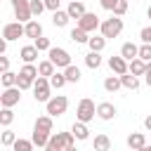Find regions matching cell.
<instances>
[{
  "label": "cell",
  "mask_w": 151,
  "mask_h": 151,
  "mask_svg": "<svg viewBox=\"0 0 151 151\" xmlns=\"http://www.w3.org/2000/svg\"><path fill=\"white\" fill-rule=\"evenodd\" d=\"M120 31H123V19L116 17V14H111V19H104L101 26H99V33H101L106 40H109V38H118Z\"/></svg>",
  "instance_id": "cell-1"
},
{
  "label": "cell",
  "mask_w": 151,
  "mask_h": 151,
  "mask_svg": "<svg viewBox=\"0 0 151 151\" xmlns=\"http://www.w3.org/2000/svg\"><path fill=\"white\" fill-rule=\"evenodd\" d=\"M50 90H52V85H50V78H45V76H38L35 78V83H33V99L35 101H50L52 99V94H50Z\"/></svg>",
  "instance_id": "cell-2"
},
{
  "label": "cell",
  "mask_w": 151,
  "mask_h": 151,
  "mask_svg": "<svg viewBox=\"0 0 151 151\" xmlns=\"http://www.w3.org/2000/svg\"><path fill=\"white\" fill-rule=\"evenodd\" d=\"M97 116V106L92 99H80L78 101V109H76V120H83V123H90L92 118Z\"/></svg>",
  "instance_id": "cell-3"
},
{
  "label": "cell",
  "mask_w": 151,
  "mask_h": 151,
  "mask_svg": "<svg viewBox=\"0 0 151 151\" xmlns=\"http://www.w3.org/2000/svg\"><path fill=\"white\" fill-rule=\"evenodd\" d=\"M47 59H50L57 68H66V66L73 64V61H71V54H68L64 47H52V50L47 52Z\"/></svg>",
  "instance_id": "cell-4"
},
{
  "label": "cell",
  "mask_w": 151,
  "mask_h": 151,
  "mask_svg": "<svg viewBox=\"0 0 151 151\" xmlns=\"http://www.w3.org/2000/svg\"><path fill=\"white\" fill-rule=\"evenodd\" d=\"M26 35V24H21V21H9V24H5V28H2V38L5 40H19V38H24Z\"/></svg>",
  "instance_id": "cell-5"
},
{
  "label": "cell",
  "mask_w": 151,
  "mask_h": 151,
  "mask_svg": "<svg viewBox=\"0 0 151 151\" xmlns=\"http://www.w3.org/2000/svg\"><path fill=\"white\" fill-rule=\"evenodd\" d=\"M45 106H47V113H50L52 118H57V116H64V113H66V109H68V99H66L64 94H57V97H52Z\"/></svg>",
  "instance_id": "cell-6"
},
{
  "label": "cell",
  "mask_w": 151,
  "mask_h": 151,
  "mask_svg": "<svg viewBox=\"0 0 151 151\" xmlns=\"http://www.w3.org/2000/svg\"><path fill=\"white\" fill-rule=\"evenodd\" d=\"M21 92H24V90H19L17 85H14V87H5V90H2V94H0V106H5V109L17 106V104H19V99H21Z\"/></svg>",
  "instance_id": "cell-7"
},
{
  "label": "cell",
  "mask_w": 151,
  "mask_h": 151,
  "mask_svg": "<svg viewBox=\"0 0 151 151\" xmlns=\"http://www.w3.org/2000/svg\"><path fill=\"white\" fill-rule=\"evenodd\" d=\"M12 7H14V17H17V21L28 24V21L33 19V12H31V0H17V2H12Z\"/></svg>",
  "instance_id": "cell-8"
},
{
  "label": "cell",
  "mask_w": 151,
  "mask_h": 151,
  "mask_svg": "<svg viewBox=\"0 0 151 151\" xmlns=\"http://www.w3.org/2000/svg\"><path fill=\"white\" fill-rule=\"evenodd\" d=\"M99 26H101V21H99V17H97L94 12H85V14L78 19V28H83V31H87V33H94Z\"/></svg>",
  "instance_id": "cell-9"
},
{
  "label": "cell",
  "mask_w": 151,
  "mask_h": 151,
  "mask_svg": "<svg viewBox=\"0 0 151 151\" xmlns=\"http://www.w3.org/2000/svg\"><path fill=\"white\" fill-rule=\"evenodd\" d=\"M109 68H111V73L123 76V73H127V59H123L120 54L118 57H109Z\"/></svg>",
  "instance_id": "cell-10"
},
{
  "label": "cell",
  "mask_w": 151,
  "mask_h": 151,
  "mask_svg": "<svg viewBox=\"0 0 151 151\" xmlns=\"http://www.w3.org/2000/svg\"><path fill=\"white\" fill-rule=\"evenodd\" d=\"M113 116H116V106H113L111 101H99V104H97V118H101V120H113Z\"/></svg>",
  "instance_id": "cell-11"
},
{
  "label": "cell",
  "mask_w": 151,
  "mask_h": 151,
  "mask_svg": "<svg viewBox=\"0 0 151 151\" xmlns=\"http://www.w3.org/2000/svg\"><path fill=\"white\" fill-rule=\"evenodd\" d=\"M38 52H40V50H38L35 45H24V47L19 50V57H21L24 64H33V61L38 59Z\"/></svg>",
  "instance_id": "cell-12"
},
{
  "label": "cell",
  "mask_w": 151,
  "mask_h": 151,
  "mask_svg": "<svg viewBox=\"0 0 151 151\" xmlns=\"http://www.w3.org/2000/svg\"><path fill=\"white\" fill-rule=\"evenodd\" d=\"M52 127H54V123H52V116L50 113L47 116H38L35 123H33V130H40V132H50L52 134Z\"/></svg>",
  "instance_id": "cell-13"
},
{
  "label": "cell",
  "mask_w": 151,
  "mask_h": 151,
  "mask_svg": "<svg viewBox=\"0 0 151 151\" xmlns=\"http://www.w3.org/2000/svg\"><path fill=\"white\" fill-rule=\"evenodd\" d=\"M71 132H73V137H76L78 142H85V139L90 137V130H87V123H83V120H76V123L71 125Z\"/></svg>",
  "instance_id": "cell-14"
},
{
  "label": "cell",
  "mask_w": 151,
  "mask_h": 151,
  "mask_svg": "<svg viewBox=\"0 0 151 151\" xmlns=\"http://www.w3.org/2000/svg\"><path fill=\"white\" fill-rule=\"evenodd\" d=\"M127 146H130L132 151L146 146V134H144V132H130V134H127Z\"/></svg>",
  "instance_id": "cell-15"
},
{
  "label": "cell",
  "mask_w": 151,
  "mask_h": 151,
  "mask_svg": "<svg viewBox=\"0 0 151 151\" xmlns=\"http://www.w3.org/2000/svg\"><path fill=\"white\" fill-rule=\"evenodd\" d=\"M66 12H68V17L71 19H80L83 14H85V5H83V0H71L68 2V7H66Z\"/></svg>",
  "instance_id": "cell-16"
},
{
  "label": "cell",
  "mask_w": 151,
  "mask_h": 151,
  "mask_svg": "<svg viewBox=\"0 0 151 151\" xmlns=\"http://www.w3.org/2000/svg\"><path fill=\"white\" fill-rule=\"evenodd\" d=\"M40 35H42V24H40L38 19H31V21L26 24V38L35 40V38H40Z\"/></svg>",
  "instance_id": "cell-17"
},
{
  "label": "cell",
  "mask_w": 151,
  "mask_h": 151,
  "mask_svg": "<svg viewBox=\"0 0 151 151\" xmlns=\"http://www.w3.org/2000/svg\"><path fill=\"white\" fill-rule=\"evenodd\" d=\"M120 57L127 59V61H132V59L139 57V47H137L134 42H123V47H120Z\"/></svg>",
  "instance_id": "cell-18"
},
{
  "label": "cell",
  "mask_w": 151,
  "mask_h": 151,
  "mask_svg": "<svg viewBox=\"0 0 151 151\" xmlns=\"http://www.w3.org/2000/svg\"><path fill=\"white\" fill-rule=\"evenodd\" d=\"M127 71H130L132 76H144V73H146V61L137 57V59L127 61Z\"/></svg>",
  "instance_id": "cell-19"
},
{
  "label": "cell",
  "mask_w": 151,
  "mask_h": 151,
  "mask_svg": "<svg viewBox=\"0 0 151 151\" xmlns=\"http://www.w3.org/2000/svg\"><path fill=\"white\" fill-rule=\"evenodd\" d=\"M85 66L92 68V71H97V68L101 66V52H92V50H90V52L85 54Z\"/></svg>",
  "instance_id": "cell-20"
},
{
  "label": "cell",
  "mask_w": 151,
  "mask_h": 151,
  "mask_svg": "<svg viewBox=\"0 0 151 151\" xmlns=\"http://www.w3.org/2000/svg\"><path fill=\"white\" fill-rule=\"evenodd\" d=\"M120 83H123L125 90H137V87H139V76H132V73L127 71V73L120 76Z\"/></svg>",
  "instance_id": "cell-21"
},
{
  "label": "cell",
  "mask_w": 151,
  "mask_h": 151,
  "mask_svg": "<svg viewBox=\"0 0 151 151\" xmlns=\"http://www.w3.org/2000/svg\"><path fill=\"white\" fill-rule=\"evenodd\" d=\"M68 19H71V17H68L66 9H57V12H52V24L59 26V28H64V26L68 24Z\"/></svg>",
  "instance_id": "cell-22"
},
{
  "label": "cell",
  "mask_w": 151,
  "mask_h": 151,
  "mask_svg": "<svg viewBox=\"0 0 151 151\" xmlns=\"http://www.w3.org/2000/svg\"><path fill=\"white\" fill-rule=\"evenodd\" d=\"M71 40H73V42H78V45H87V42H90V33L76 26V28L71 31Z\"/></svg>",
  "instance_id": "cell-23"
},
{
  "label": "cell",
  "mask_w": 151,
  "mask_h": 151,
  "mask_svg": "<svg viewBox=\"0 0 151 151\" xmlns=\"http://www.w3.org/2000/svg\"><path fill=\"white\" fill-rule=\"evenodd\" d=\"M19 76H24V78H28V80H33V83H35V78L40 76V71H38V66H35V64H24V66H21V71H19Z\"/></svg>",
  "instance_id": "cell-24"
},
{
  "label": "cell",
  "mask_w": 151,
  "mask_h": 151,
  "mask_svg": "<svg viewBox=\"0 0 151 151\" xmlns=\"http://www.w3.org/2000/svg\"><path fill=\"white\" fill-rule=\"evenodd\" d=\"M109 149H111V139H109V134L99 132V134L94 137V151H109Z\"/></svg>",
  "instance_id": "cell-25"
},
{
  "label": "cell",
  "mask_w": 151,
  "mask_h": 151,
  "mask_svg": "<svg viewBox=\"0 0 151 151\" xmlns=\"http://www.w3.org/2000/svg\"><path fill=\"white\" fill-rule=\"evenodd\" d=\"M120 87H123L120 76H109V78L104 80V90H106V92H118Z\"/></svg>",
  "instance_id": "cell-26"
},
{
  "label": "cell",
  "mask_w": 151,
  "mask_h": 151,
  "mask_svg": "<svg viewBox=\"0 0 151 151\" xmlns=\"http://www.w3.org/2000/svg\"><path fill=\"white\" fill-rule=\"evenodd\" d=\"M87 47H90L92 52H101V50L106 47V38H104V35H92L90 42H87Z\"/></svg>",
  "instance_id": "cell-27"
},
{
  "label": "cell",
  "mask_w": 151,
  "mask_h": 151,
  "mask_svg": "<svg viewBox=\"0 0 151 151\" xmlns=\"http://www.w3.org/2000/svg\"><path fill=\"white\" fill-rule=\"evenodd\" d=\"M50 137H52L50 132L33 130V137H31V139H33V144H35V146H42V149H45V146H47V142H50Z\"/></svg>",
  "instance_id": "cell-28"
},
{
  "label": "cell",
  "mask_w": 151,
  "mask_h": 151,
  "mask_svg": "<svg viewBox=\"0 0 151 151\" xmlns=\"http://www.w3.org/2000/svg\"><path fill=\"white\" fill-rule=\"evenodd\" d=\"M64 76H66L68 83H78V80H80V68H78L76 64H71V66L64 68Z\"/></svg>",
  "instance_id": "cell-29"
},
{
  "label": "cell",
  "mask_w": 151,
  "mask_h": 151,
  "mask_svg": "<svg viewBox=\"0 0 151 151\" xmlns=\"http://www.w3.org/2000/svg\"><path fill=\"white\" fill-rule=\"evenodd\" d=\"M17 78H19V73L5 71V73L0 76V83H2V87H14V85H17Z\"/></svg>",
  "instance_id": "cell-30"
},
{
  "label": "cell",
  "mask_w": 151,
  "mask_h": 151,
  "mask_svg": "<svg viewBox=\"0 0 151 151\" xmlns=\"http://www.w3.org/2000/svg\"><path fill=\"white\" fill-rule=\"evenodd\" d=\"M66 83H68V80H66V76H64V73H59V71H54V73L50 76V85H52V87H57V90H61Z\"/></svg>",
  "instance_id": "cell-31"
},
{
  "label": "cell",
  "mask_w": 151,
  "mask_h": 151,
  "mask_svg": "<svg viewBox=\"0 0 151 151\" xmlns=\"http://www.w3.org/2000/svg\"><path fill=\"white\" fill-rule=\"evenodd\" d=\"M54 68H57V66H54L50 59H45V61L38 64V71H40V76H45V78H50V76L54 73Z\"/></svg>",
  "instance_id": "cell-32"
},
{
  "label": "cell",
  "mask_w": 151,
  "mask_h": 151,
  "mask_svg": "<svg viewBox=\"0 0 151 151\" xmlns=\"http://www.w3.org/2000/svg\"><path fill=\"white\" fill-rule=\"evenodd\" d=\"M17 139H19V137H17L9 127H5V132H2V137H0V144H2V146H14Z\"/></svg>",
  "instance_id": "cell-33"
},
{
  "label": "cell",
  "mask_w": 151,
  "mask_h": 151,
  "mask_svg": "<svg viewBox=\"0 0 151 151\" xmlns=\"http://www.w3.org/2000/svg\"><path fill=\"white\" fill-rule=\"evenodd\" d=\"M33 146H35L33 139H21V137H19V139L14 142L12 149H14V151H33Z\"/></svg>",
  "instance_id": "cell-34"
},
{
  "label": "cell",
  "mask_w": 151,
  "mask_h": 151,
  "mask_svg": "<svg viewBox=\"0 0 151 151\" xmlns=\"http://www.w3.org/2000/svg\"><path fill=\"white\" fill-rule=\"evenodd\" d=\"M12 120H14L12 109H5V106H2V111H0V125H2V127H9V125H12Z\"/></svg>",
  "instance_id": "cell-35"
},
{
  "label": "cell",
  "mask_w": 151,
  "mask_h": 151,
  "mask_svg": "<svg viewBox=\"0 0 151 151\" xmlns=\"http://www.w3.org/2000/svg\"><path fill=\"white\" fill-rule=\"evenodd\" d=\"M33 45H35L40 52H50V50H52V42H50V38H45V35L35 38V40H33Z\"/></svg>",
  "instance_id": "cell-36"
},
{
  "label": "cell",
  "mask_w": 151,
  "mask_h": 151,
  "mask_svg": "<svg viewBox=\"0 0 151 151\" xmlns=\"http://www.w3.org/2000/svg\"><path fill=\"white\" fill-rule=\"evenodd\" d=\"M45 9H47V7H45V0H31V12H33V17H40Z\"/></svg>",
  "instance_id": "cell-37"
},
{
  "label": "cell",
  "mask_w": 151,
  "mask_h": 151,
  "mask_svg": "<svg viewBox=\"0 0 151 151\" xmlns=\"http://www.w3.org/2000/svg\"><path fill=\"white\" fill-rule=\"evenodd\" d=\"M17 87H19V90H33V80L19 76V78H17Z\"/></svg>",
  "instance_id": "cell-38"
},
{
  "label": "cell",
  "mask_w": 151,
  "mask_h": 151,
  "mask_svg": "<svg viewBox=\"0 0 151 151\" xmlns=\"http://www.w3.org/2000/svg\"><path fill=\"white\" fill-rule=\"evenodd\" d=\"M125 12H127V0H118V5L113 7V12H111V14H116V17H123Z\"/></svg>",
  "instance_id": "cell-39"
},
{
  "label": "cell",
  "mask_w": 151,
  "mask_h": 151,
  "mask_svg": "<svg viewBox=\"0 0 151 151\" xmlns=\"http://www.w3.org/2000/svg\"><path fill=\"white\" fill-rule=\"evenodd\" d=\"M139 59H144L146 64L151 61V45H146V42H144V45L139 47Z\"/></svg>",
  "instance_id": "cell-40"
},
{
  "label": "cell",
  "mask_w": 151,
  "mask_h": 151,
  "mask_svg": "<svg viewBox=\"0 0 151 151\" xmlns=\"http://www.w3.org/2000/svg\"><path fill=\"white\" fill-rule=\"evenodd\" d=\"M139 38H142V42L151 45V26H144V28L139 31Z\"/></svg>",
  "instance_id": "cell-41"
},
{
  "label": "cell",
  "mask_w": 151,
  "mask_h": 151,
  "mask_svg": "<svg viewBox=\"0 0 151 151\" xmlns=\"http://www.w3.org/2000/svg\"><path fill=\"white\" fill-rule=\"evenodd\" d=\"M99 5H101L104 9H109V12H113V7L118 5V0H99Z\"/></svg>",
  "instance_id": "cell-42"
},
{
  "label": "cell",
  "mask_w": 151,
  "mask_h": 151,
  "mask_svg": "<svg viewBox=\"0 0 151 151\" xmlns=\"http://www.w3.org/2000/svg\"><path fill=\"white\" fill-rule=\"evenodd\" d=\"M0 71L2 73L9 71V57H5V54H0Z\"/></svg>",
  "instance_id": "cell-43"
},
{
  "label": "cell",
  "mask_w": 151,
  "mask_h": 151,
  "mask_svg": "<svg viewBox=\"0 0 151 151\" xmlns=\"http://www.w3.org/2000/svg\"><path fill=\"white\" fill-rule=\"evenodd\" d=\"M59 2H61V0H45V7H47L50 12H57V9H59Z\"/></svg>",
  "instance_id": "cell-44"
},
{
  "label": "cell",
  "mask_w": 151,
  "mask_h": 151,
  "mask_svg": "<svg viewBox=\"0 0 151 151\" xmlns=\"http://www.w3.org/2000/svg\"><path fill=\"white\" fill-rule=\"evenodd\" d=\"M144 83H146V85L151 87V61L146 64V73H144Z\"/></svg>",
  "instance_id": "cell-45"
},
{
  "label": "cell",
  "mask_w": 151,
  "mask_h": 151,
  "mask_svg": "<svg viewBox=\"0 0 151 151\" xmlns=\"http://www.w3.org/2000/svg\"><path fill=\"white\" fill-rule=\"evenodd\" d=\"M7 42H9V40H5V38L0 40V54H5V52H7Z\"/></svg>",
  "instance_id": "cell-46"
},
{
  "label": "cell",
  "mask_w": 151,
  "mask_h": 151,
  "mask_svg": "<svg viewBox=\"0 0 151 151\" xmlns=\"http://www.w3.org/2000/svg\"><path fill=\"white\" fill-rule=\"evenodd\" d=\"M144 127H146V130H151V116H146V118H144Z\"/></svg>",
  "instance_id": "cell-47"
},
{
  "label": "cell",
  "mask_w": 151,
  "mask_h": 151,
  "mask_svg": "<svg viewBox=\"0 0 151 151\" xmlns=\"http://www.w3.org/2000/svg\"><path fill=\"white\" fill-rule=\"evenodd\" d=\"M64 151H78V149H76V144H73V146H66Z\"/></svg>",
  "instance_id": "cell-48"
},
{
  "label": "cell",
  "mask_w": 151,
  "mask_h": 151,
  "mask_svg": "<svg viewBox=\"0 0 151 151\" xmlns=\"http://www.w3.org/2000/svg\"><path fill=\"white\" fill-rule=\"evenodd\" d=\"M137 151H149V146H142V149H137Z\"/></svg>",
  "instance_id": "cell-49"
},
{
  "label": "cell",
  "mask_w": 151,
  "mask_h": 151,
  "mask_svg": "<svg viewBox=\"0 0 151 151\" xmlns=\"http://www.w3.org/2000/svg\"><path fill=\"white\" fill-rule=\"evenodd\" d=\"M146 17H149V19H151V7H149V9H146Z\"/></svg>",
  "instance_id": "cell-50"
},
{
  "label": "cell",
  "mask_w": 151,
  "mask_h": 151,
  "mask_svg": "<svg viewBox=\"0 0 151 151\" xmlns=\"http://www.w3.org/2000/svg\"><path fill=\"white\" fill-rule=\"evenodd\" d=\"M146 146H149V144H146ZM149 151H151V146H149Z\"/></svg>",
  "instance_id": "cell-51"
}]
</instances>
